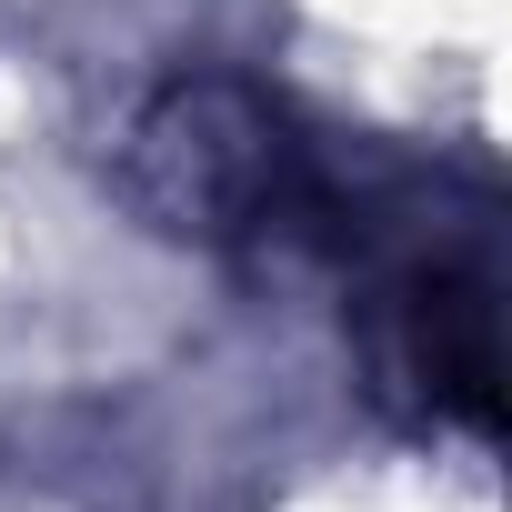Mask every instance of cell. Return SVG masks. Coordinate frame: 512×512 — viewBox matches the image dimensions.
Wrapping results in <instances>:
<instances>
[{
	"instance_id": "cell-2",
	"label": "cell",
	"mask_w": 512,
	"mask_h": 512,
	"mask_svg": "<svg viewBox=\"0 0 512 512\" xmlns=\"http://www.w3.org/2000/svg\"><path fill=\"white\" fill-rule=\"evenodd\" d=\"M121 201L161 241L282 251V262H332L352 221V181L241 71H171L121 121Z\"/></svg>"
},
{
	"instance_id": "cell-1",
	"label": "cell",
	"mask_w": 512,
	"mask_h": 512,
	"mask_svg": "<svg viewBox=\"0 0 512 512\" xmlns=\"http://www.w3.org/2000/svg\"><path fill=\"white\" fill-rule=\"evenodd\" d=\"M352 282V342L382 402L412 422L492 432L502 412V302H492V201L482 191H352L332 241Z\"/></svg>"
}]
</instances>
